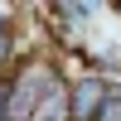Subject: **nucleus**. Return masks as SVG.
Returning a JSON list of instances; mask_svg holds the SVG:
<instances>
[{
	"label": "nucleus",
	"mask_w": 121,
	"mask_h": 121,
	"mask_svg": "<svg viewBox=\"0 0 121 121\" xmlns=\"http://www.w3.org/2000/svg\"><path fill=\"white\" fill-rule=\"evenodd\" d=\"M102 102H107V87L97 82V78H82V82L68 92V121H92Z\"/></svg>",
	"instance_id": "1"
},
{
	"label": "nucleus",
	"mask_w": 121,
	"mask_h": 121,
	"mask_svg": "<svg viewBox=\"0 0 121 121\" xmlns=\"http://www.w3.org/2000/svg\"><path fill=\"white\" fill-rule=\"evenodd\" d=\"M29 121H68V87L58 82L53 92H48L44 102H39L34 112H29Z\"/></svg>",
	"instance_id": "2"
},
{
	"label": "nucleus",
	"mask_w": 121,
	"mask_h": 121,
	"mask_svg": "<svg viewBox=\"0 0 121 121\" xmlns=\"http://www.w3.org/2000/svg\"><path fill=\"white\" fill-rule=\"evenodd\" d=\"M92 121H121V92H107V102L97 107Z\"/></svg>",
	"instance_id": "3"
}]
</instances>
